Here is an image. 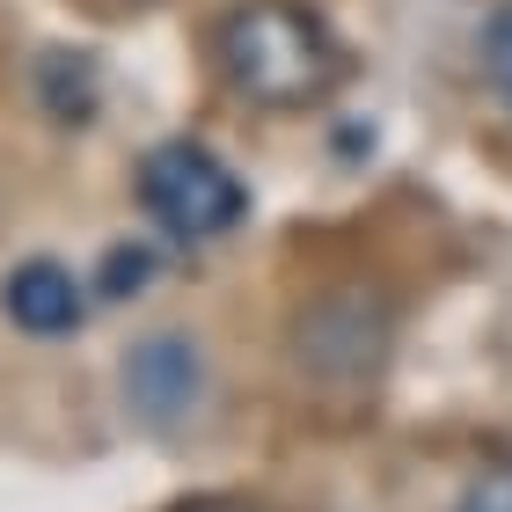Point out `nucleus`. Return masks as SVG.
Segmentation results:
<instances>
[{
  "label": "nucleus",
  "instance_id": "1",
  "mask_svg": "<svg viewBox=\"0 0 512 512\" xmlns=\"http://www.w3.org/2000/svg\"><path fill=\"white\" fill-rule=\"evenodd\" d=\"M220 74L256 110H315L344 81V44L308 0H235L213 30Z\"/></svg>",
  "mask_w": 512,
  "mask_h": 512
},
{
  "label": "nucleus",
  "instance_id": "2",
  "mask_svg": "<svg viewBox=\"0 0 512 512\" xmlns=\"http://www.w3.org/2000/svg\"><path fill=\"white\" fill-rule=\"evenodd\" d=\"M132 183H139L147 220L183 249H205V242L235 235L249 220V183L227 169L213 147H198V139H161V147H147Z\"/></svg>",
  "mask_w": 512,
  "mask_h": 512
},
{
  "label": "nucleus",
  "instance_id": "3",
  "mask_svg": "<svg viewBox=\"0 0 512 512\" xmlns=\"http://www.w3.org/2000/svg\"><path fill=\"white\" fill-rule=\"evenodd\" d=\"M293 366L315 388H374L395 352V308L374 286H322L293 315Z\"/></svg>",
  "mask_w": 512,
  "mask_h": 512
},
{
  "label": "nucleus",
  "instance_id": "4",
  "mask_svg": "<svg viewBox=\"0 0 512 512\" xmlns=\"http://www.w3.org/2000/svg\"><path fill=\"white\" fill-rule=\"evenodd\" d=\"M205 388L213 381H205V352H198L191 330H147V337H132L125 359H118L125 417L139 432H154V439L191 425V417L205 410Z\"/></svg>",
  "mask_w": 512,
  "mask_h": 512
},
{
  "label": "nucleus",
  "instance_id": "5",
  "mask_svg": "<svg viewBox=\"0 0 512 512\" xmlns=\"http://www.w3.org/2000/svg\"><path fill=\"white\" fill-rule=\"evenodd\" d=\"M0 308H8V322L22 337H74L88 293L59 256H22L8 271V286H0Z\"/></svg>",
  "mask_w": 512,
  "mask_h": 512
},
{
  "label": "nucleus",
  "instance_id": "6",
  "mask_svg": "<svg viewBox=\"0 0 512 512\" xmlns=\"http://www.w3.org/2000/svg\"><path fill=\"white\" fill-rule=\"evenodd\" d=\"M30 88H37V110L52 125H66V132H81V125L103 118V66L88 52H74V44H52V52L37 59Z\"/></svg>",
  "mask_w": 512,
  "mask_h": 512
},
{
  "label": "nucleus",
  "instance_id": "7",
  "mask_svg": "<svg viewBox=\"0 0 512 512\" xmlns=\"http://www.w3.org/2000/svg\"><path fill=\"white\" fill-rule=\"evenodd\" d=\"M154 271H161V249H147V242H118V249L103 256V271H96V300H132V293H147Z\"/></svg>",
  "mask_w": 512,
  "mask_h": 512
},
{
  "label": "nucleus",
  "instance_id": "8",
  "mask_svg": "<svg viewBox=\"0 0 512 512\" xmlns=\"http://www.w3.org/2000/svg\"><path fill=\"white\" fill-rule=\"evenodd\" d=\"M454 512H512V454H498V461H483V469L461 483V498H454Z\"/></svg>",
  "mask_w": 512,
  "mask_h": 512
},
{
  "label": "nucleus",
  "instance_id": "9",
  "mask_svg": "<svg viewBox=\"0 0 512 512\" xmlns=\"http://www.w3.org/2000/svg\"><path fill=\"white\" fill-rule=\"evenodd\" d=\"M483 74H491L498 96L512 103V0H505L491 22H483Z\"/></svg>",
  "mask_w": 512,
  "mask_h": 512
},
{
  "label": "nucleus",
  "instance_id": "10",
  "mask_svg": "<svg viewBox=\"0 0 512 512\" xmlns=\"http://www.w3.org/2000/svg\"><path fill=\"white\" fill-rule=\"evenodd\" d=\"M176 512H256V505H242V498H183Z\"/></svg>",
  "mask_w": 512,
  "mask_h": 512
}]
</instances>
